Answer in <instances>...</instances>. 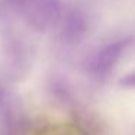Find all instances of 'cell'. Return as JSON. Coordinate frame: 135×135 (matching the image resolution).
Listing matches in <instances>:
<instances>
[{"label":"cell","mask_w":135,"mask_h":135,"mask_svg":"<svg viewBox=\"0 0 135 135\" xmlns=\"http://www.w3.org/2000/svg\"><path fill=\"white\" fill-rule=\"evenodd\" d=\"M4 3L28 26L36 31L54 26L61 12L60 0H4Z\"/></svg>","instance_id":"cell-1"},{"label":"cell","mask_w":135,"mask_h":135,"mask_svg":"<svg viewBox=\"0 0 135 135\" xmlns=\"http://www.w3.org/2000/svg\"><path fill=\"white\" fill-rule=\"evenodd\" d=\"M132 45V39H118L100 47L87 58L84 67L87 74L97 80H105L113 71L116 64L125 57Z\"/></svg>","instance_id":"cell-2"},{"label":"cell","mask_w":135,"mask_h":135,"mask_svg":"<svg viewBox=\"0 0 135 135\" xmlns=\"http://www.w3.org/2000/svg\"><path fill=\"white\" fill-rule=\"evenodd\" d=\"M55 25L58 28L60 41L67 45L80 44L89 32V19L79 7L61 9Z\"/></svg>","instance_id":"cell-3"},{"label":"cell","mask_w":135,"mask_h":135,"mask_svg":"<svg viewBox=\"0 0 135 135\" xmlns=\"http://www.w3.org/2000/svg\"><path fill=\"white\" fill-rule=\"evenodd\" d=\"M35 135H87L80 126L71 123H60V125H50L44 129H39Z\"/></svg>","instance_id":"cell-4"},{"label":"cell","mask_w":135,"mask_h":135,"mask_svg":"<svg viewBox=\"0 0 135 135\" xmlns=\"http://www.w3.org/2000/svg\"><path fill=\"white\" fill-rule=\"evenodd\" d=\"M6 105V91L3 90V87H0V108Z\"/></svg>","instance_id":"cell-5"}]
</instances>
